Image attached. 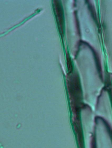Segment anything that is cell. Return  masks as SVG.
I'll return each mask as SVG.
<instances>
[{
	"label": "cell",
	"instance_id": "6da1fadb",
	"mask_svg": "<svg viewBox=\"0 0 112 148\" xmlns=\"http://www.w3.org/2000/svg\"><path fill=\"white\" fill-rule=\"evenodd\" d=\"M54 9L57 23L61 32H63L64 26V16L63 9L60 3L58 1H55Z\"/></svg>",
	"mask_w": 112,
	"mask_h": 148
}]
</instances>
